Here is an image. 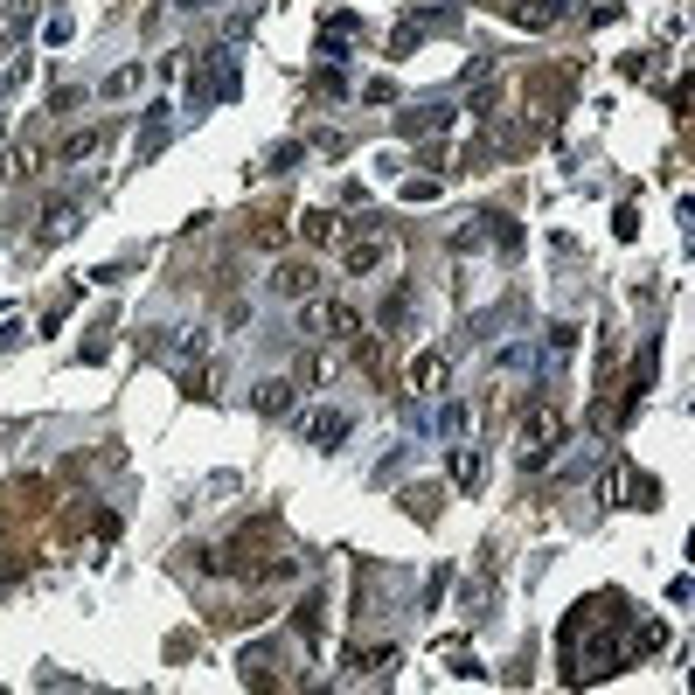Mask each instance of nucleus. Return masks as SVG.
<instances>
[{
  "label": "nucleus",
  "instance_id": "obj_1",
  "mask_svg": "<svg viewBox=\"0 0 695 695\" xmlns=\"http://www.w3.org/2000/svg\"><path fill=\"white\" fill-rule=\"evenodd\" d=\"M563 431H570L563 411H556L550 397H536V404L522 411V431H515V459H522L529 473H543V466H550V445H563Z\"/></svg>",
  "mask_w": 695,
  "mask_h": 695
},
{
  "label": "nucleus",
  "instance_id": "obj_2",
  "mask_svg": "<svg viewBox=\"0 0 695 695\" xmlns=\"http://www.w3.org/2000/svg\"><path fill=\"white\" fill-rule=\"evenodd\" d=\"M306 327H313L320 341H355V334H362V313L341 306V299H313V306H306Z\"/></svg>",
  "mask_w": 695,
  "mask_h": 695
},
{
  "label": "nucleus",
  "instance_id": "obj_3",
  "mask_svg": "<svg viewBox=\"0 0 695 695\" xmlns=\"http://www.w3.org/2000/svg\"><path fill=\"white\" fill-rule=\"evenodd\" d=\"M292 404H299V383H292V376H265V383L251 390V411L258 417H292Z\"/></svg>",
  "mask_w": 695,
  "mask_h": 695
},
{
  "label": "nucleus",
  "instance_id": "obj_4",
  "mask_svg": "<svg viewBox=\"0 0 695 695\" xmlns=\"http://www.w3.org/2000/svg\"><path fill=\"white\" fill-rule=\"evenodd\" d=\"M445 126H452V105H445V98H431V105H411V112L397 119V133H404V139H431V133H445Z\"/></svg>",
  "mask_w": 695,
  "mask_h": 695
},
{
  "label": "nucleus",
  "instance_id": "obj_5",
  "mask_svg": "<svg viewBox=\"0 0 695 695\" xmlns=\"http://www.w3.org/2000/svg\"><path fill=\"white\" fill-rule=\"evenodd\" d=\"M348 431H355V417H348V411H313V417H306V438H313L320 452H341V445H348Z\"/></svg>",
  "mask_w": 695,
  "mask_h": 695
},
{
  "label": "nucleus",
  "instance_id": "obj_6",
  "mask_svg": "<svg viewBox=\"0 0 695 695\" xmlns=\"http://www.w3.org/2000/svg\"><path fill=\"white\" fill-rule=\"evenodd\" d=\"M160 355H167L174 369H195V362L209 355V334H202V327H174V334L160 341Z\"/></svg>",
  "mask_w": 695,
  "mask_h": 695
},
{
  "label": "nucleus",
  "instance_id": "obj_7",
  "mask_svg": "<svg viewBox=\"0 0 695 695\" xmlns=\"http://www.w3.org/2000/svg\"><path fill=\"white\" fill-rule=\"evenodd\" d=\"M105 146H112V126H84V133H70L63 146H56V160H63V167H77V160H98Z\"/></svg>",
  "mask_w": 695,
  "mask_h": 695
},
{
  "label": "nucleus",
  "instance_id": "obj_8",
  "mask_svg": "<svg viewBox=\"0 0 695 695\" xmlns=\"http://www.w3.org/2000/svg\"><path fill=\"white\" fill-rule=\"evenodd\" d=\"M445 466H452V487H459V494H473V487L487 480V452H480V445H452Z\"/></svg>",
  "mask_w": 695,
  "mask_h": 695
},
{
  "label": "nucleus",
  "instance_id": "obj_9",
  "mask_svg": "<svg viewBox=\"0 0 695 695\" xmlns=\"http://www.w3.org/2000/svg\"><path fill=\"white\" fill-rule=\"evenodd\" d=\"M174 105L160 98V105H146V119H139V160H153L160 146H167V133H174V119H167Z\"/></svg>",
  "mask_w": 695,
  "mask_h": 695
},
{
  "label": "nucleus",
  "instance_id": "obj_10",
  "mask_svg": "<svg viewBox=\"0 0 695 695\" xmlns=\"http://www.w3.org/2000/svg\"><path fill=\"white\" fill-rule=\"evenodd\" d=\"M355 42H362V21H355V14H327V21H320V49H327L334 63H341V49H355Z\"/></svg>",
  "mask_w": 695,
  "mask_h": 695
},
{
  "label": "nucleus",
  "instance_id": "obj_11",
  "mask_svg": "<svg viewBox=\"0 0 695 695\" xmlns=\"http://www.w3.org/2000/svg\"><path fill=\"white\" fill-rule=\"evenodd\" d=\"M341 230H348V223H341L334 209H306V216H299V237H306L313 251H327V244H341Z\"/></svg>",
  "mask_w": 695,
  "mask_h": 695
},
{
  "label": "nucleus",
  "instance_id": "obj_12",
  "mask_svg": "<svg viewBox=\"0 0 695 695\" xmlns=\"http://www.w3.org/2000/svg\"><path fill=\"white\" fill-rule=\"evenodd\" d=\"M390 668H397V647H355V654H348V675H355V682H383Z\"/></svg>",
  "mask_w": 695,
  "mask_h": 695
},
{
  "label": "nucleus",
  "instance_id": "obj_13",
  "mask_svg": "<svg viewBox=\"0 0 695 695\" xmlns=\"http://www.w3.org/2000/svg\"><path fill=\"white\" fill-rule=\"evenodd\" d=\"M265 285H272L278 299H313V285H320V272H313V265H278V272L265 278Z\"/></svg>",
  "mask_w": 695,
  "mask_h": 695
},
{
  "label": "nucleus",
  "instance_id": "obj_14",
  "mask_svg": "<svg viewBox=\"0 0 695 695\" xmlns=\"http://www.w3.org/2000/svg\"><path fill=\"white\" fill-rule=\"evenodd\" d=\"M494 369L501 376H536L543 355H536V341H508V348H494Z\"/></svg>",
  "mask_w": 695,
  "mask_h": 695
},
{
  "label": "nucleus",
  "instance_id": "obj_15",
  "mask_svg": "<svg viewBox=\"0 0 695 695\" xmlns=\"http://www.w3.org/2000/svg\"><path fill=\"white\" fill-rule=\"evenodd\" d=\"M424 424H431V438L459 445V438H466V404H452V397H445V404H431V417H424Z\"/></svg>",
  "mask_w": 695,
  "mask_h": 695
},
{
  "label": "nucleus",
  "instance_id": "obj_16",
  "mask_svg": "<svg viewBox=\"0 0 695 695\" xmlns=\"http://www.w3.org/2000/svg\"><path fill=\"white\" fill-rule=\"evenodd\" d=\"M376 265H390V237H362V244H348V272H376Z\"/></svg>",
  "mask_w": 695,
  "mask_h": 695
},
{
  "label": "nucleus",
  "instance_id": "obj_17",
  "mask_svg": "<svg viewBox=\"0 0 695 695\" xmlns=\"http://www.w3.org/2000/svg\"><path fill=\"white\" fill-rule=\"evenodd\" d=\"M508 14H515L522 28H550V21H563V0H515Z\"/></svg>",
  "mask_w": 695,
  "mask_h": 695
},
{
  "label": "nucleus",
  "instance_id": "obj_18",
  "mask_svg": "<svg viewBox=\"0 0 695 695\" xmlns=\"http://www.w3.org/2000/svg\"><path fill=\"white\" fill-rule=\"evenodd\" d=\"M139 84H146V63H119V70L98 84V98H133Z\"/></svg>",
  "mask_w": 695,
  "mask_h": 695
},
{
  "label": "nucleus",
  "instance_id": "obj_19",
  "mask_svg": "<svg viewBox=\"0 0 695 695\" xmlns=\"http://www.w3.org/2000/svg\"><path fill=\"white\" fill-rule=\"evenodd\" d=\"M42 237H56V244L77 237V202H49V209H42Z\"/></svg>",
  "mask_w": 695,
  "mask_h": 695
},
{
  "label": "nucleus",
  "instance_id": "obj_20",
  "mask_svg": "<svg viewBox=\"0 0 695 695\" xmlns=\"http://www.w3.org/2000/svg\"><path fill=\"white\" fill-rule=\"evenodd\" d=\"M570 348H577V334H570V327H550L536 355H543V369H563V362H570Z\"/></svg>",
  "mask_w": 695,
  "mask_h": 695
},
{
  "label": "nucleus",
  "instance_id": "obj_21",
  "mask_svg": "<svg viewBox=\"0 0 695 695\" xmlns=\"http://www.w3.org/2000/svg\"><path fill=\"white\" fill-rule=\"evenodd\" d=\"M661 647H668V626H661V619H647V626L633 633V661H640V654H661Z\"/></svg>",
  "mask_w": 695,
  "mask_h": 695
},
{
  "label": "nucleus",
  "instance_id": "obj_22",
  "mask_svg": "<svg viewBox=\"0 0 695 695\" xmlns=\"http://www.w3.org/2000/svg\"><path fill=\"white\" fill-rule=\"evenodd\" d=\"M445 383V355L431 348V355H417V390H438Z\"/></svg>",
  "mask_w": 695,
  "mask_h": 695
},
{
  "label": "nucleus",
  "instance_id": "obj_23",
  "mask_svg": "<svg viewBox=\"0 0 695 695\" xmlns=\"http://www.w3.org/2000/svg\"><path fill=\"white\" fill-rule=\"evenodd\" d=\"M70 35H77V21H70V14H49V21H42V42H49V49H63Z\"/></svg>",
  "mask_w": 695,
  "mask_h": 695
},
{
  "label": "nucleus",
  "instance_id": "obj_24",
  "mask_svg": "<svg viewBox=\"0 0 695 695\" xmlns=\"http://www.w3.org/2000/svg\"><path fill=\"white\" fill-rule=\"evenodd\" d=\"M320 612H327V605H320V598H306V605H299V640H306V647H313V640H320Z\"/></svg>",
  "mask_w": 695,
  "mask_h": 695
},
{
  "label": "nucleus",
  "instance_id": "obj_25",
  "mask_svg": "<svg viewBox=\"0 0 695 695\" xmlns=\"http://www.w3.org/2000/svg\"><path fill=\"white\" fill-rule=\"evenodd\" d=\"M21 341H28V320L7 313V320H0V348H21Z\"/></svg>",
  "mask_w": 695,
  "mask_h": 695
},
{
  "label": "nucleus",
  "instance_id": "obj_26",
  "mask_svg": "<svg viewBox=\"0 0 695 695\" xmlns=\"http://www.w3.org/2000/svg\"><path fill=\"white\" fill-rule=\"evenodd\" d=\"M299 153H306V146H292V139H285V146H272V160H265V167L285 174V167H299Z\"/></svg>",
  "mask_w": 695,
  "mask_h": 695
},
{
  "label": "nucleus",
  "instance_id": "obj_27",
  "mask_svg": "<svg viewBox=\"0 0 695 695\" xmlns=\"http://www.w3.org/2000/svg\"><path fill=\"white\" fill-rule=\"evenodd\" d=\"M362 98H369V105H390V98H397V84H390V77H369V84H362Z\"/></svg>",
  "mask_w": 695,
  "mask_h": 695
},
{
  "label": "nucleus",
  "instance_id": "obj_28",
  "mask_svg": "<svg viewBox=\"0 0 695 695\" xmlns=\"http://www.w3.org/2000/svg\"><path fill=\"white\" fill-rule=\"evenodd\" d=\"M431 195H438V181H431V174H417V181H404V202H431Z\"/></svg>",
  "mask_w": 695,
  "mask_h": 695
},
{
  "label": "nucleus",
  "instance_id": "obj_29",
  "mask_svg": "<svg viewBox=\"0 0 695 695\" xmlns=\"http://www.w3.org/2000/svg\"><path fill=\"white\" fill-rule=\"evenodd\" d=\"M84 98H91V91H77V84H70V91H56V98H49V112H77Z\"/></svg>",
  "mask_w": 695,
  "mask_h": 695
},
{
  "label": "nucleus",
  "instance_id": "obj_30",
  "mask_svg": "<svg viewBox=\"0 0 695 695\" xmlns=\"http://www.w3.org/2000/svg\"><path fill=\"white\" fill-rule=\"evenodd\" d=\"M612 230H619V237H626V244H633V237H640V209H633V202H626V209H619V223H612Z\"/></svg>",
  "mask_w": 695,
  "mask_h": 695
},
{
  "label": "nucleus",
  "instance_id": "obj_31",
  "mask_svg": "<svg viewBox=\"0 0 695 695\" xmlns=\"http://www.w3.org/2000/svg\"><path fill=\"white\" fill-rule=\"evenodd\" d=\"M35 21V0H14V28H28Z\"/></svg>",
  "mask_w": 695,
  "mask_h": 695
},
{
  "label": "nucleus",
  "instance_id": "obj_32",
  "mask_svg": "<svg viewBox=\"0 0 695 695\" xmlns=\"http://www.w3.org/2000/svg\"><path fill=\"white\" fill-rule=\"evenodd\" d=\"M174 7H181V14H202V7H209V0H174Z\"/></svg>",
  "mask_w": 695,
  "mask_h": 695
},
{
  "label": "nucleus",
  "instance_id": "obj_33",
  "mask_svg": "<svg viewBox=\"0 0 695 695\" xmlns=\"http://www.w3.org/2000/svg\"><path fill=\"white\" fill-rule=\"evenodd\" d=\"M0 56H14V35H7V28H0Z\"/></svg>",
  "mask_w": 695,
  "mask_h": 695
}]
</instances>
